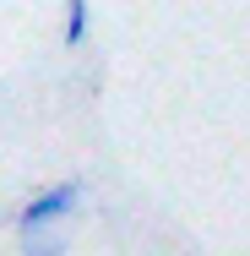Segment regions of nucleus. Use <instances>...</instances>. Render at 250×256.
Wrapping results in <instances>:
<instances>
[{
    "label": "nucleus",
    "instance_id": "nucleus-2",
    "mask_svg": "<svg viewBox=\"0 0 250 256\" xmlns=\"http://www.w3.org/2000/svg\"><path fill=\"white\" fill-rule=\"evenodd\" d=\"M60 44H65V50H82V44H87V0H65Z\"/></svg>",
    "mask_w": 250,
    "mask_h": 256
},
{
    "label": "nucleus",
    "instance_id": "nucleus-1",
    "mask_svg": "<svg viewBox=\"0 0 250 256\" xmlns=\"http://www.w3.org/2000/svg\"><path fill=\"white\" fill-rule=\"evenodd\" d=\"M82 202V180H60V186H44L38 196H27L22 212H16V229L22 234H38V229H60Z\"/></svg>",
    "mask_w": 250,
    "mask_h": 256
},
{
    "label": "nucleus",
    "instance_id": "nucleus-3",
    "mask_svg": "<svg viewBox=\"0 0 250 256\" xmlns=\"http://www.w3.org/2000/svg\"><path fill=\"white\" fill-rule=\"evenodd\" d=\"M22 256H65V234H60V229H38V234H22Z\"/></svg>",
    "mask_w": 250,
    "mask_h": 256
}]
</instances>
